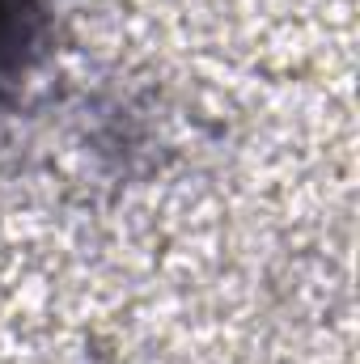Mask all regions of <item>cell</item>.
Here are the masks:
<instances>
[{"mask_svg": "<svg viewBox=\"0 0 360 364\" xmlns=\"http://www.w3.org/2000/svg\"><path fill=\"white\" fill-rule=\"evenodd\" d=\"M43 38V0H0V90L21 77Z\"/></svg>", "mask_w": 360, "mask_h": 364, "instance_id": "6da1fadb", "label": "cell"}]
</instances>
